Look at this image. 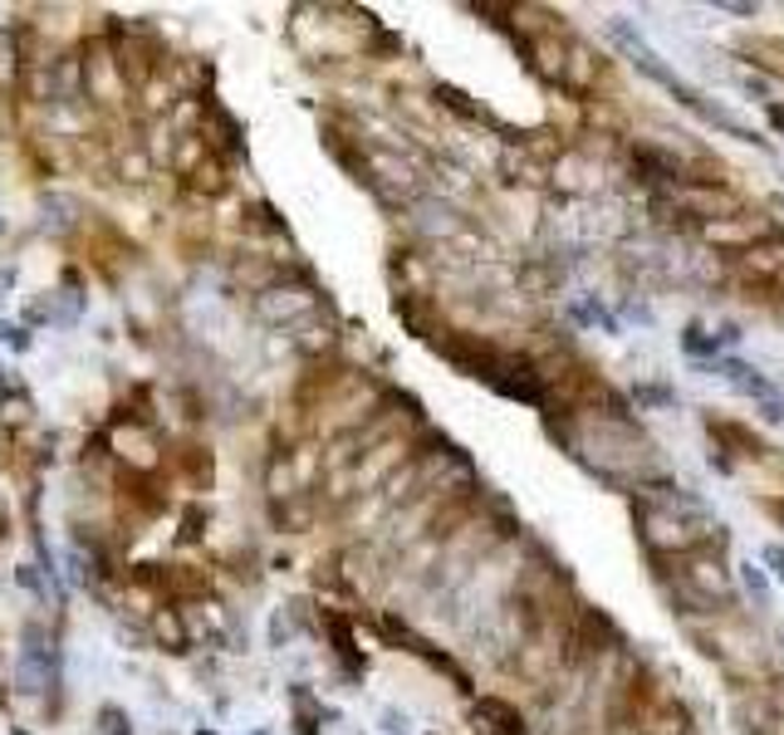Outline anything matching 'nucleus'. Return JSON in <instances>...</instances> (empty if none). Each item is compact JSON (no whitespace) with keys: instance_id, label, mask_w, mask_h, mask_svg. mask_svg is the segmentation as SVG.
<instances>
[{"instance_id":"20e7f679","label":"nucleus","mask_w":784,"mask_h":735,"mask_svg":"<svg viewBox=\"0 0 784 735\" xmlns=\"http://www.w3.org/2000/svg\"><path fill=\"white\" fill-rule=\"evenodd\" d=\"M740 579H746V584H750V593H755L760 603H765V579H760V569H755V564H746V569H740Z\"/></svg>"},{"instance_id":"f257e3e1","label":"nucleus","mask_w":784,"mask_h":735,"mask_svg":"<svg viewBox=\"0 0 784 735\" xmlns=\"http://www.w3.org/2000/svg\"><path fill=\"white\" fill-rule=\"evenodd\" d=\"M711 368H716V373L726 377V383L736 387V393L755 397V403L765 407V417H770V422H780V417H784V397H780V387L770 383V377L760 373L755 363H740V359H716V363H711Z\"/></svg>"},{"instance_id":"f03ea898","label":"nucleus","mask_w":784,"mask_h":735,"mask_svg":"<svg viewBox=\"0 0 784 735\" xmlns=\"http://www.w3.org/2000/svg\"><path fill=\"white\" fill-rule=\"evenodd\" d=\"M20 681H25V691H49V687H55V647H49L45 627H30V633H25Z\"/></svg>"},{"instance_id":"39448f33","label":"nucleus","mask_w":784,"mask_h":735,"mask_svg":"<svg viewBox=\"0 0 784 735\" xmlns=\"http://www.w3.org/2000/svg\"><path fill=\"white\" fill-rule=\"evenodd\" d=\"M765 564L775 569V579L784 584V544H765Z\"/></svg>"},{"instance_id":"7ed1b4c3","label":"nucleus","mask_w":784,"mask_h":735,"mask_svg":"<svg viewBox=\"0 0 784 735\" xmlns=\"http://www.w3.org/2000/svg\"><path fill=\"white\" fill-rule=\"evenodd\" d=\"M255 309H260V319H270V324H289V319H299V314L314 309V294H309V290H295V285L265 290Z\"/></svg>"}]
</instances>
